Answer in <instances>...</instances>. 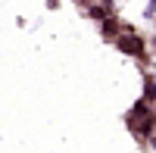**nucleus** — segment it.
<instances>
[{
  "mask_svg": "<svg viewBox=\"0 0 156 153\" xmlns=\"http://www.w3.org/2000/svg\"><path fill=\"white\" fill-rule=\"evenodd\" d=\"M119 47L125 50V53H134V56H140V53H144V41H140L137 34H128V37H122V41H119Z\"/></svg>",
  "mask_w": 156,
  "mask_h": 153,
  "instance_id": "obj_1",
  "label": "nucleus"
},
{
  "mask_svg": "<svg viewBox=\"0 0 156 153\" xmlns=\"http://www.w3.org/2000/svg\"><path fill=\"white\" fill-rule=\"evenodd\" d=\"M153 147H156V137H153Z\"/></svg>",
  "mask_w": 156,
  "mask_h": 153,
  "instance_id": "obj_5",
  "label": "nucleus"
},
{
  "mask_svg": "<svg viewBox=\"0 0 156 153\" xmlns=\"http://www.w3.org/2000/svg\"><path fill=\"white\" fill-rule=\"evenodd\" d=\"M90 16H94V19H106V9H100V6H94V9H90Z\"/></svg>",
  "mask_w": 156,
  "mask_h": 153,
  "instance_id": "obj_2",
  "label": "nucleus"
},
{
  "mask_svg": "<svg viewBox=\"0 0 156 153\" xmlns=\"http://www.w3.org/2000/svg\"><path fill=\"white\" fill-rule=\"evenodd\" d=\"M147 97H150V100L156 97V84H147Z\"/></svg>",
  "mask_w": 156,
  "mask_h": 153,
  "instance_id": "obj_4",
  "label": "nucleus"
},
{
  "mask_svg": "<svg viewBox=\"0 0 156 153\" xmlns=\"http://www.w3.org/2000/svg\"><path fill=\"white\" fill-rule=\"evenodd\" d=\"M103 31L112 34V31H115V22H112V19H106V22H103Z\"/></svg>",
  "mask_w": 156,
  "mask_h": 153,
  "instance_id": "obj_3",
  "label": "nucleus"
}]
</instances>
